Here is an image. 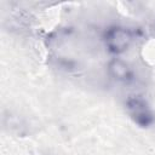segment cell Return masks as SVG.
I'll return each instance as SVG.
<instances>
[{"instance_id":"1","label":"cell","mask_w":155,"mask_h":155,"mask_svg":"<svg viewBox=\"0 0 155 155\" xmlns=\"http://www.w3.org/2000/svg\"><path fill=\"white\" fill-rule=\"evenodd\" d=\"M126 110L134 124L140 127H148L154 124L155 115L148 102L140 96H131L126 99Z\"/></svg>"},{"instance_id":"2","label":"cell","mask_w":155,"mask_h":155,"mask_svg":"<svg viewBox=\"0 0 155 155\" xmlns=\"http://www.w3.org/2000/svg\"><path fill=\"white\" fill-rule=\"evenodd\" d=\"M133 41V33L125 27L113 25L104 33V42L109 52L120 54L127 51Z\"/></svg>"},{"instance_id":"3","label":"cell","mask_w":155,"mask_h":155,"mask_svg":"<svg viewBox=\"0 0 155 155\" xmlns=\"http://www.w3.org/2000/svg\"><path fill=\"white\" fill-rule=\"evenodd\" d=\"M108 74L119 82H130L133 80L132 68L121 58H113L108 63Z\"/></svg>"}]
</instances>
